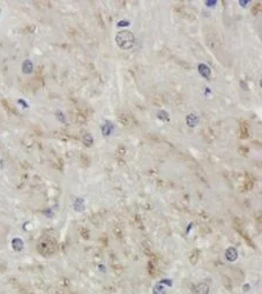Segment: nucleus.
Here are the masks:
<instances>
[{
    "instance_id": "obj_6",
    "label": "nucleus",
    "mask_w": 262,
    "mask_h": 294,
    "mask_svg": "<svg viewBox=\"0 0 262 294\" xmlns=\"http://www.w3.org/2000/svg\"><path fill=\"white\" fill-rule=\"evenodd\" d=\"M92 136L91 135H89V134H87L86 136L83 137V143H84V145H87V147H90L91 144H92Z\"/></svg>"
},
{
    "instance_id": "obj_5",
    "label": "nucleus",
    "mask_w": 262,
    "mask_h": 294,
    "mask_svg": "<svg viewBox=\"0 0 262 294\" xmlns=\"http://www.w3.org/2000/svg\"><path fill=\"white\" fill-rule=\"evenodd\" d=\"M226 257H228V260H230V261H234L236 257H237V250H236L234 248L228 249V250H226Z\"/></svg>"
},
{
    "instance_id": "obj_2",
    "label": "nucleus",
    "mask_w": 262,
    "mask_h": 294,
    "mask_svg": "<svg viewBox=\"0 0 262 294\" xmlns=\"http://www.w3.org/2000/svg\"><path fill=\"white\" fill-rule=\"evenodd\" d=\"M186 121H187V125H188L190 127H195L196 125H197L199 119H197V117H196L195 114H190V115H187Z\"/></svg>"
},
{
    "instance_id": "obj_3",
    "label": "nucleus",
    "mask_w": 262,
    "mask_h": 294,
    "mask_svg": "<svg viewBox=\"0 0 262 294\" xmlns=\"http://www.w3.org/2000/svg\"><path fill=\"white\" fill-rule=\"evenodd\" d=\"M199 71H200L201 75H203L205 77H209L210 76V68L208 66H205V64H201L199 66Z\"/></svg>"
},
{
    "instance_id": "obj_4",
    "label": "nucleus",
    "mask_w": 262,
    "mask_h": 294,
    "mask_svg": "<svg viewBox=\"0 0 262 294\" xmlns=\"http://www.w3.org/2000/svg\"><path fill=\"white\" fill-rule=\"evenodd\" d=\"M112 128H113V126L110 122H106L104 126L102 127V133H103V135H104V136H109L110 134H111V132H112Z\"/></svg>"
},
{
    "instance_id": "obj_1",
    "label": "nucleus",
    "mask_w": 262,
    "mask_h": 294,
    "mask_svg": "<svg viewBox=\"0 0 262 294\" xmlns=\"http://www.w3.org/2000/svg\"><path fill=\"white\" fill-rule=\"evenodd\" d=\"M115 42H117L120 48L129 50V48H133L135 38H134L133 33H131L128 30H123V31L118 33L117 37H115Z\"/></svg>"
},
{
    "instance_id": "obj_8",
    "label": "nucleus",
    "mask_w": 262,
    "mask_h": 294,
    "mask_svg": "<svg viewBox=\"0 0 262 294\" xmlns=\"http://www.w3.org/2000/svg\"><path fill=\"white\" fill-rule=\"evenodd\" d=\"M128 24H129L128 22H125L124 21V22H119V23H118V27H121V25H128Z\"/></svg>"
},
{
    "instance_id": "obj_7",
    "label": "nucleus",
    "mask_w": 262,
    "mask_h": 294,
    "mask_svg": "<svg viewBox=\"0 0 262 294\" xmlns=\"http://www.w3.org/2000/svg\"><path fill=\"white\" fill-rule=\"evenodd\" d=\"M158 118L161 119V120H169V115H167L166 112H164V111H159L157 113Z\"/></svg>"
},
{
    "instance_id": "obj_9",
    "label": "nucleus",
    "mask_w": 262,
    "mask_h": 294,
    "mask_svg": "<svg viewBox=\"0 0 262 294\" xmlns=\"http://www.w3.org/2000/svg\"><path fill=\"white\" fill-rule=\"evenodd\" d=\"M207 5L214 6V5H216V1H207Z\"/></svg>"
}]
</instances>
